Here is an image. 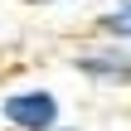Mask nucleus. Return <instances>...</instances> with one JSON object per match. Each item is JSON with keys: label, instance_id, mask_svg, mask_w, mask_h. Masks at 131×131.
I'll list each match as a JSON object with an SVG mask.
<instances>
[{"label": "nucleus", "instance_id": "obj_2", "mask_svg": "<svg viewBox=\"0 0 131 131\" xmlns=\"http://www.w3.org/2000/svg\"><path fill=\"white\" fill-rule=\"evenodd\" d=\"M0 122L5 131H53L63 122V102L49 88H15L0 97Z\"/></svg>", "mask_w": 131, "mask_h": 131}, {"label": "nucleus", "instance_id": "obj_1", "mask_svg": "<svg viewBox=\"0 0 131 131\" xmlns=\"http://www.w3.org/2000/svg\"><path fill=\"white\" fill-rule=\"evenodd\" d=\"M68 68L92 88H131V44L92 39L78 53H68Z\"/></svg>", "mask_w": 131, "mask_h": 131}, {"label": "nucleus", "instance_id": "obj_3", "mask_svg": "<svg viewBox=\"0 0 131 131\" xmlns=\"http://www.w3.org/2000/svg\"><path fill=\"white\" fill-rule=\"evenodd\" d=\"M92 34L97 39H117V44H131V0H112L92 15Z\"/></svg>", "mask_w": 131, "mask_h": 131}, {"label": "nucleus", "instance_id": "obj_4", "mask_svg": "<svg viewBox=\"0 0 131 131\" xmlns=\"http://www.w3.org/2000/svg\"><path fill=\"white\" fill-rule=\"evenodd\" d=\"M53 131H83V126H68V122H58V126H53Z\"/></svg>", "mask_w": 131, "mask_h": 131}, {"label": "nucleus", "instance_id": "obj_5", "mask_svg": "<svg viewBox=\"0 0 131 131\" xmlns=\"http://www.w3.org/2000/svg\"><path fill=\"white\" fill-rule=\"evenodd\" d=\"M19 5H53V0H19Z\"/></svg>", "mask_w": 131, "mask_h": 131}]
</instances>
